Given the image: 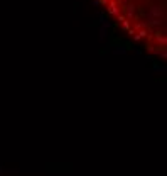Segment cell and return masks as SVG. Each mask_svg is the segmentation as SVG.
<instances>
[{
    "label": "cell",
    "mask_w": 167,
    "mask_h": 176,
    "mask_svg": "<svg viewBox=\"0 0 167 176\" xmlns=\"http://www.w3.org/2000/svg\"><path fill=\"white\" fill-rule=\"evenodd\" d=\"M115 26L142 49L165 58L167 0H96Z\"/></svg>",
    "instance_id": "obj_1"
}]
</instances>
